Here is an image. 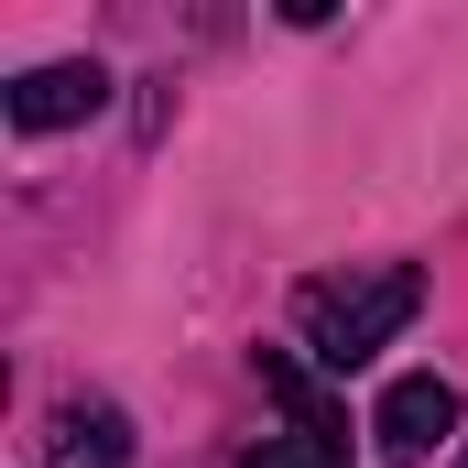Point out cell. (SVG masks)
<instances>
[{
  "label": "cell",
  "instance_id": "obj_1",
  "mask_svg": "<svg viewBox=\"0 0 468 468\" xmlns=\"http://www.w3.org/2000/svg\"><path fill=\"white\" fill-rule=\"evenodd\" d=\"M414 316H425V272H414V261L316 272V283L294 294V338H305V359H327V370H359L370 349H392Z\"/></svg>",
  "mask_w": 468,
  "mask_h": 468
},
{
  "label": "cell",
  "instance_id": "obj_2",
  "mask_svg": "<svg viewBox=\"0 0 468 468\" xmlns=\"http://www.w3.org/2000/svg\"><path fill=\"white\" fill-rule=\"evenodd\" d=\"M370 436H381V458H392V468H425L447 436H458V381H447V370H403V381L381 392Z\"/></svg>",
  "mask_w": 468,
  "mask_h": 468
},
{
  "label": "cell",
  "instance_id": "obj_3",
  "mask_svg": "<svg viewBox=\"0 0 468 468\" xmlns=\"http://www.w3.org/2000/svg\"><path fill=\"white\" fill-rule=\"evenodd\" d=\"M261 381L294 403V425H283V436H261L239 468H349V425H338V414L305 392V370H294V359H261Z\"/></svg>",
  "mask_w": 468,
  "mask_h": 468
},
{
  "label": "cell",
  "instance_id": "obj_4",
  "mask_svg": "<svg viewBox=\"0 0 468 468\" xmlns=\"http://www.w3.org/2000/svg\"><path fill=\"white\" fill-rule=\"evenodd\" d=\"M11 131H66V120H99L110 110V66L99 55H66V66H33V77H11Z\"/></svg>",
  "mask_w": 468,
  "mask_h": 468
},
{
  "label": "cell",
  "instance_id": "obj_5",
  "mask_svg": "<svg viewBox=\"0 0 468 468\" xmlns=\"http://www.w3.org/2000/svg\"><path fill=\"white\" fill-rule=\"evenodd\" d=\"M44 458L55 468H131V414L120 403H66L55 436H44Z\"/></svg>",
  "mask_w": 468,
  "mask_h": 468
},
{
  "label": "cell",
  "instance_id": "obj_6",
  "mask_svg": "<svg viewBox=\"0 0 468 468\" xmlns=\"http://www.w3.org/2000/svg\"><path fill=\"white\" fill-rule=\"evenodd\" d=\"M458 468H468V447H458Z\"/></svg>",
  "mask_w": 468,
  "mask_h": 468
}]
</instances>
